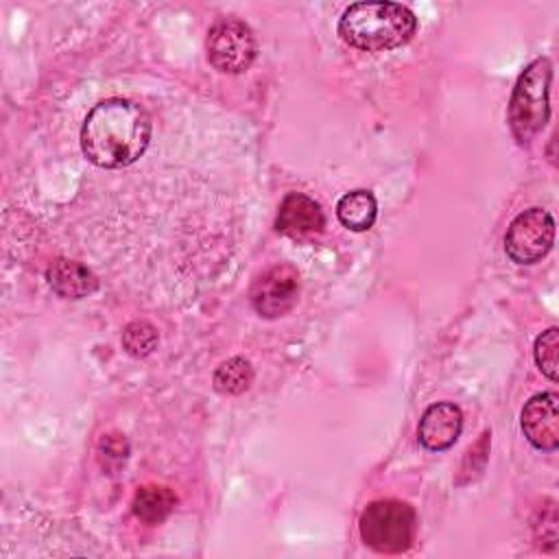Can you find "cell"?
<instances>
[{
  "label": "cell",
  "mask_w": 559,
  "mask_h": 559,
  "mask_svg": "<svg viewBox=\"0 0 559 559\" xmlns=\"http://www.w3.org/2000/svg\"><path fill=\"white\" fill-rule=\"evenodd\" d=\"M212 382H214V389L223 395H240L253 382V367L247 358L231 356L216 367Z\"/></svg>",
  "instance_id": "14"
},
{
  "label": "cell",
  "mask_w": 559,
  "mask_h": 559,
  "mask_svg": "<svg viewBox=\"0 0 559 559\" xmlns=\"http://www.w3.org/2000/svg\"><path fill=\"white\" fill-rule=\"evenodd\" d=\"M205 55L214 70L223 74H240L255 61L258 41L249 24L236 17H225L210 26Z\"/></svg>",
  "instance_id": "5"
},
{
  "label": "cell",
  "mask_w": 559,
  "mask_h": 559,
  "mask_svg": "<svg viewBox=\"0 0 559 559\" xmlns=\"http://www.w3.org/2000/svg\"><path fill=\"white\" fill-rule=\"evenodd\" d=\"M46 280L61 299H83L98 288V277L94 271L68 258H57L46 269Z\"/></svg>",
  "instance_id": "11"
},
{
  "label": "cell",
  "mask_w": 559,
  "mask_h": 559,
  "mask_svg": "<svg viewBox=\"0 0 559 559\" xmlns=\"http://www.w3.org/2000/svg\"><path fill=\"white\" fill-rule=\"evenodd\" d=\"M555 242V221L544 207L520 212L504 236V251L515 264L539 262Z\"/></svg>",
  "instance_id": "6"
},
{
  "label": "cell",
  "mask_w": 559,
  "mask_h": 559,
  "mask_svg": "<svg viewBox=\"0 0 559 559\" xmlns=\"http://www.w3.org/2000/svg\"><path fill=\"white\" fill-rule=\"evenodd\" d=\"M157 341H159V334L155 325L144 319H135L127 323L122 330V349L133 358H144L153 354V349L157 347Z\"/></svg>",
  "instance_id": "15"
},
{
  "label": "cell",
  "mask_w": 559,
  "mask_h": 559,
  "mask_svg": "<svg viewBox=\"0 0 559 559\" xmlns=\"http://www.w3.org/2000/svg\"><path fill=\"white\" fill-rule=\"evenodd\" d=\"M175 504H177V496L170 487L142 485V487H138V491L131 500V511L144 524H159L173 513Z\"/></svg>",
  "instance_id": "13"
},
{
  "label": "cell",
  "mask_w": 559,
  "mask_h": 559,
  "mask_svg": "<svg viewBox=\"0 0 559 559\" xmlns=\"http://www.w3.org/2000/svg\"><path fill=\"white\" fill-rule=\"evenodd\" d=\"M463 430V413L454 402L430 404L417 428L419 443L430 452H443L456 443Z\"/></svg>",
  "instance_id": "10"
},
{
  "label": "cell",
  "mask_w": 559,
  "mask_h": 559,
  "mask_svg": "<svg viewBox=\"0 0 559 559\" xmlns=\"http://www.w3.org/2000/svg\"><path fill=\"white\" fill-rule=\"evenodd\" d=\"M325 227V214L321 205L304 194V192H288L277 210L275 216V229L297 242L312 240L319 236Z\"/></svg>",
  "instance_id": "8"
},
{
  "label": "cell",
  "mask_w": 559,
  "mask_h": 559,
  "mask_svg": "<svg viewBox=\"0 0 559 559\" xmlns=\"http://www.w3.org/2000/svg\"><path fill=\"white\" fill-rule=\"evenodd\" d=\"M557 349H559V330L557 328H548L546 332H542L535 341V362L539 367V371L548 378V380H557L559 378V362H557Z\"/></svg>",
  "instance_id": "16"
},
{
  "label": "cell",
  "mask_w": 559,
  "mask_h": 559,
  "mask_svg": "<svg viewBox=\"0 0 559 559\" xmlns=\"http://www.w3.org/2000/svg\"><path fill=\"white\" fill-rule=\"evenodd\" d=\"M559 397L555 391L533 395L520 415L522 432L528 443L542 452H552L559 445Z\"/></svg>",
  "instance_id": "9"
},
{
  "label": "cell",
  "mask_w": 559,
  "mask_h": 559,
  "mask_svg": "<svg viewBox=\"0 0 559 559\" xmlns=\"http://www.w3.org/2000/svg\"><path fill=\"white\" fill-rule=\"evenodd\" d=\"M127 456H129V443L124 435L120 432L103 435V439L98 441V463L103 469H107V474H116V469L124 465Z\"/></svg>",
  "instance_id": "17"
},
{
  "label": "cell",
  "mask_w": 559,
  "mask_h": 559,
  "mask_svg": "<svg viewBox=\"0 0 559 559\" xmlns=\"http://www.w3.org/2000/svg\"><path fill=\"white\" fill-rule=\"evenodd\" d=\"M336 31L352 48L382 52L404 46L417 31V17L400 2H356L343 11Z\"/></svg>",
  "instance_id": "2"
},
{
  "label": "cell",
  "mask_w": 559,
  "mask_h": 559,
  "mask_svg": "<svg viewBox=\"0 0 559 559\" xmlns=\"http://www.w3.org/2000/svg\"><path fill=\"white\" fill-rule=\"evenodd\" d=\"M550 81L552 63L548 57L533 59L513 87L509 100V127L518 144H528L550 118Z\"/></svg>",
  "instance_id": "3"
},
{
  "label": "cell",
  "mask_w": 559,
  "mask_h": 559,
  "mask_svg": "<svg viewBox=\"0 0 559 559\" xmlns=\"http://www.w3.org/2000/svg\"><path fill=\"white\" fill-rule=\"evenodd\" d=\"M358 531L365 546L376 552H406L415 542L417 515L408 502L395 498L373 500L362 509Z\"/></svg>",
  "instance_id": "4"
},
{
  "label": "cell",
  "mask_w": 559,
  "mask_h": 559,
  "mask_svg": "<svg viewBox=\"0 0 559 559\" xmlns=\"http://www.w3.org/2000/svg\"><path fill=\"white\" fill-rule=\"evenodd\" d=\"M151 140V118L131 98H105L81 127V151L98 168H124L142 157Z\"/></svg>",
  "instance_id": "1"
},
{
  "label": "cell",
  "mask_w": 559,
  "mask_h": 559,
  "mask_svg": "<svg viewBox=\"0 0 559 559\" xmlns=\"http://www.w3.org/2000/svg\"><path fill=\"white\" fill-rule=\"evenodd\" d=\"M336 216L343 227L352 231H367L378 216V201L369 190H349L336 203Z\"/></svg>",
  "instance_id": "12"
},
{
  "label": "cell",
  "mask_w": 559,
  "mask_h": 559,
  "mask_svg": "<svg viewBox=\"0 0 559 559\" xmlns=\"http://www.w3.org/2000/svg\"><path fill=\"white\" fill-rule=\"evenodd\" d=\"M299 299V273L293 264L277 262L264 269L249 288V301L258 317L280 319L288 314Z\"/></svg>",
  "instance_id": "7"
}]
</instances>
